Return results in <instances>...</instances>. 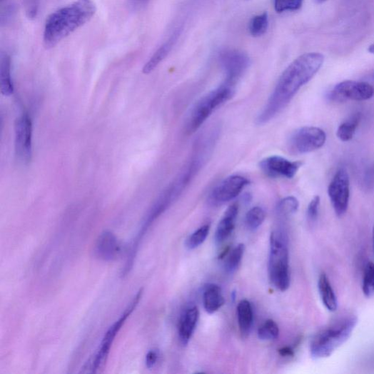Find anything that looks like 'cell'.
I'll return each instance as SVG.
<instances>
[{
	"mask_svg": "<svg viewBox=\"0 0 374 374\" xmlns=\"http://www.w3.org/2000/svg\"><path fill=\"white\" fill-rule=\"evenodd\" d=\"M199 319V310L196 306L186 309L178 325V335L181 344L186 345L191 340Z\"/></svg>",
	"mask_w": 374,
	"mask_h": 374,
	"instance_id": "cell-15",
	"label": "cell"
},
{
	"mask_svg": "<svg viewBox=\"0 0 374 374\" xmlns=\"http://www.w3.org/2000/svg\"><path fill=\"white\" fill-rule=\"evenodd\" d=\"M238 213V204H233L226 210L223 219L218 225L215 233V240L217 243H222L232 234L236 225V217Z\"/></svg>",
	"mask_w": 374,
	"mask_h": 374,
	"instance_id": "cell-16",
	"label": "cell"
},
{
	"mask_svg": "<svg viewBox=\"0 0 374 374\" xmlns=\"http://www.w3.org/2000/svg\"><path fill=\"white\" fill-rule=\"evenodd\" d=\"M96 11L94 0H76L51 14L44 27V46L47 49L54 48L89 22Z\"/></svg>",
	"mask_w": 374,
	"mask_h": 374,
	"instance_id": "cell-2",
	"label": "cell"
},
{
	"mask_svg": "<svg viewBox=\"0 0 374 374\" xmlns=\"http://www.w3.org/2000/svg\"><path fill=\"white\" fill-rule=\"evenodd\" d=\"M326 140L327 136L323 130L317 127H303L290 136L288 148L293 153H308L321 148Z\"/></svg>",
	"mask_w": 374,
	"mask_h": 374,
	"instance_id": "cell-7",
	"label": "cell"
},
{
	"mask_svg": "<svg viewBox=\"0 0 374 374\" xmlns=\"http://www.w3.org/2000/svg\"><path fill=\"white\" fill-rule=\"evenodd\" d=\"M360 120L361 114L357 113L350 119L340 124L336 133L338 139L343 142L351 141L356 133Z\"/></svg>",
	"mask_w": 374,
	"mask_h": 374,
	"instance_id": "cell-22",
	"label": "cell"
},
{
	"mask_svg": "<svg viewBox=\"0 0 374 374\" xmlns=\"http://www.w3.org/2000/svg\"><path fill=\"white\" fill-rule=\"evenodd\" d=\"M159 357L158 350H151L148 353L146 358V366L148 368H153L157 363Z\"/></svg>",
	"mask_w": 374,
	"mask_h": 374,
	"instance_id": "cell-34",
	"label": "cell"
},
{
	"mask_svg": "<svg viewBox=\"0 0 374 374\" xmlns=\"http://www.w3.org/2000/svg\"><path fill=\"white\" fill-rule=\"evenodd\" d=\"M302 166L300 162H292L279 156H271L260 163L261 171L271 178H293Z\"/></svg>",
	"mask_w": 374,
	"mask_h": 374,
	"instance_id": "cell-13",
	"label": "cell"
},
{
	"mask_svg": "<svg viewBox=\"0 0 374 374\" xmlns=\"http://www.w3.org/2000/svg\"><path fill=\"white\" fill-rule=\"evenodd\" d=\"M289 252L282 234L273 233L271 237L269 276L273 285L285 292L290 285Z\"/></svg>",
	"mask_w": 374,
	"mask_h": 374,
	"instance_id": "cell-5",
	"label": "cell"
},
{
	"mask_svg": "<svg viewBox=\"0 0 374 374\" xmlns=\"http://www.w3.org/2000/svg\"><path fill=\"white\" fill-rule=\"evenodd\" d=\"M299 207L298 199L293 196L287 197L280 201L277 206V213L279 216L288 217L295 213Z\"/></svg>",
	"mask_w": 374,
	"mask_h": 374,
	"instance_id": "cell-26",
	"label": "cell"
},
{
	"mask_svg": "<svg viewBox=\"0 0 374 374\" xmlns=\"http://www.w3.org/2000/svg\"><path fill=\"white\" fill-rule=\"evenodd\" d=\"M325 57L320 53H306L296 59L280 76L268 101L258 114L256 123L263 126L285 108L298 91L322 68Z\"/></svg>",
	"mask_w": 374,
	"mask_h": 374,
	"instance_id": "cell-1",
	"label": "cell"
},
{
	"mask_svg": "<svg viewBox=\"0 0 374 374\" xmlns=\"http://www.w3.org/2000/svg\"><path fill=\"white\" fill-rule=\"evenodd\" d=\"M372 242H373V251L374 254V226L373 228V233H372Z\"/></svg>",
	"mask_w": 374,
	"mask_h": 374,
	"instance_id": "cell-38",
	"label": "cell"
},
{
	"mask_svg": "<svg viewBox=\"0 0 374 374\" xmlns=\"http://www.w3.org/2000/svg\"><path fill=\"white\" fill-rule=\"evenodd\" d=\"M303 0H275L274 7L278 13L297 11L302 6Z\"/></svg>",
	"mask_w": 374,
	"mask_h": 374,
	"instance_id": "cell-30",
	"label": "cell"
},
{
	"mask_svg": "<svg viewBox=\"0 0 374 374\" xmlns=\"http://www.w3.org/2000/svg\"><path fill=\"white\" fill-rule=\"evenodd\" d=\"M210 231V226L206 225L200 228L186 241V247L195 249L200 246L206 239Z\"/></svg>",
	"mask_w": 374,
	"mask_h": 374,
	"instance_id": "cell-29",
	"label": "cell"
},
{
	"mask_svg": "<svg viewBox=\"0 0 374 374\" xmlns=\"http://www.w3.org/2000/svg\"><path fill=\"white\" fill-rule=\"evenodd\" d=\"M129 6L133 10H138L146 6L149 0H128Z\"/></svg>",
	"mask_w": 374,
	"mask_h": 374,
	"instance_id": "cell-35",
	"label": "cell"
},
{
	"mask_svg": "<svg viewBox=\"0 0 374 374\" xmlns=\"http://www.w3.org/2000/svg\"><path fill=\"white\" fill-rule=\"evenodd\" d=\"M225 304V298L219 286L208 285L203 293V305L209 314H213Z\"/></svg>",
	"mask_w": 374,
	"mask_h": 374,
	"instance_id": "cell-19",
	"label": "cell"
},
{
	"mask_svg": "<svg viewBox=\"0 0 374 374\" xmlns=\"http://www.w3.org/2000/svg\"><path fill=\"white\" fill-rule=\"evenodd\" d=\"M14 83L11 77V59L5 51L0 54V91L4 96L9 97L14 94Z\"/></svg>",
	"mask_w": 374,
	"mask_h": 374,
	"instance_id": "cell-17",
	"label": "cell"
},
{
	"mask_svg": "<svg viewBox=\"0 0 374 374\" xmlns=\"http://www.w3.org/2000/svg\"><path fill=\"white\" fill-rule=\"evenodd\" d=\"M318 289L321 300L325 308L333 313L338 308V300L328 277L321 273L318 280Z\"/></svg>",
	"mask_w": 374,
	"mask_h": 374,
	"instance_id": "cell-21",
	"label": "cell"
},
{
	"mask_svg": "<svg viewBox=\"0 0 374 374\" xmlns=\"http://www.w3.org/2000/svg\"><path fill=\"white\" fill-rule=\"evenodd\" d=\"M235 95V86L223 83L211 91L193 107L186 123V132L193 134L203 126L210 116L219 107L229 101Z\"/></svg>",
	"mask_w": 374,
	"mask_h": 374,
	"instance_id": "cell-4",
	"label": "cell"
},
{
	"mask_svg": "<svg viewBox=\"0 0 374 374\" xmlns=\"http://www.w3.org/2000/svg\"><path fill=\"white\" fill-rule=\"evenodd\" d=\"M221 61L226 76L225 83L233 86L241 78L249 66L248 56L238 50L223 52Z\"/></svg>",
	"mask_w": 374,
	"mask_h": 374,
	"instance_id": "cell-11",
	"label": "cell"
},
{
	"mask_svg": "<svg viewBox=\"0 0 374 374\" xmlns=\"http://www.w3.org/2000/svg\"><path fill=\"white\" fill-rule=\"evenodd\" d=\"M248 183V180L243 176H229L215 187L210 194L209 199L214 204L229 202L238 196Z\"/></svg>",
	"mask_w": 374,
	"mask_h": 374,
	"instance_id": "cell-12",
	"label": "cell"
},
{
	"mask_svg": "<svg viewBox=\"0 0 374 374\" xmlns=\"http://www.w3.org/2000/svg\"><path fill=\"white\" fill-rule=\"evenodd\" d=\"M363 292L367 297L374 296V263L369 262L365 267L363 278Z\"/></svg>",
	"mask_w": 374,
	"mask_h": 374,
	"instance_id": "cell-25",
	"label": "cell"
},
{
	"mask_svg": "<svg viewBox=\"0 0 374 374\" xmlns=\"http://www.w3.org/2000/svg\"><path fill=\"white\" fill-rule=\"evenodd\" d=\"M258 334L261 340H274L279 334L278 326L273 320H268L259 328Z\"/></svg>",
	"mask_w": 374,
	"mask_h": 374,
	"instance_id": "cell-28",
	"label": "cell"
},
{
	"mask_svg": "<svg viewBox=\"0 0 374 374\" xmlns=\"http://www.w3.org/2000/svg\"><path fill=\"white\" fill-rule=\"evenodd\" d=\"M268 26V16L267 13L255 16L249 23V32L253 37L263 36Z\"/></svg>",
	"mask_w": 374,
	"mask_h": 374,
	"instance_id": "cell-24",
	"label": "cell"
},
{
	"mask_svg": "<svg viewBox=\"0 0 374 374\" xmlns=\"http://www.w3.org/2000/svg\"><path fill=\"white\" fill-rule=\"evenodd\" d=\"M278 353L283 357H292L294 355V351L289 347H285L278 350Z\"/></svg>",
	"mask_w": 374,
	"mask_h": 374,
	"instance_id": "cell-36",
	"label": "cell"
},
{
	"mask_svg": "<svg viewBox=\"0 0 374 374\" xmlns=\"http://www.w3.org/2000/svg\"><path fill=\"white\" fill-rule=\"evenodd\" d=\"M15 151L18 160L27 165L33 157V123L27 113L18 118L15 126Z\"/></svg>",
	"mask_w": 374,
	"mask_h": 374,
	"instance_id": "cell-10",
	"label": "cell"
},
{
	"mask_svg": "<svg viewBox=\"0 0 374 374\" xmlns=\"http://www.w3.org/2000/svg\"><path fill=\"white\" fill-rule=\"evenodd\" d=\"M121 246L118 240L110 231H105L101 233L95 248L96 257L104 261H113L121 253Z\"/></svg>",
	"mask_w": 374,
	"mask_h": 374,
	"instance_id": "cell-14",
	"label": "cell"
},
{
	"mask_svg": "<svg viewBox=\"0 0 374 374\" xmlns=\"http://www.w3.org/2000/svg\"><path fill=\"white\" fill-rule=\"evenodd\" d=\"M368 51L370 53V54H374V44H373L372 45H370L368 48Z\"/></svg>",
	"mask_w": 374,
	"mask_h": 374,
	"instance_id": "cell-37",
	"label": "cell"
},
{
	"mask_svg": "<svg viewBox=\"0 0 374 374\" xmlns=\"http://www.w3.org/2000/svg\"><path fill=\"white\" fill-rule=\"evenodd\" d=\"M179 32L174 33L173 36L166 41L150 58L143 69L144 74H149L153 72L168 56L171 51L179 36Z\"/></svg>",
	"mask_w": 374,
	"mask_h": 374,
	"instance_id": "cell-18",
	"label": "cell"
},
{
	"mask_svg": "<svg viewBox=\"0 0 374 374\" xmlns=\"http://www.w3.org/2000/svg\"><path fill=\"white\" fill-rule=\"evenodd\" d=\"M373 79H374V71H373Z\"/></svg>",
	"mask_w": 374,
	"mask_h": 374,
	"instance_id": "cell-40",
	"label": "cell"
},
{
	"mask_svg": "<svg viewBox=\"0 0 374 374\" xmlns=\"http://www.w3.org/2000/svg\"><path fill=\"white\" fill-rule=\"evenodd\" d=\"M373 87L366 83L355 81H342L332 89L329 98L334 102L343 103L348 101H365L373 98Z\"/></svg>",
	"mask_w": 374,
	"mask_h": 374,
	"instance_id": "cell-9",
	"label": "cell"
},
{
	"mask_svg": "<svg viewBox=\"0 0 374 374\" xmlns=\"http://www.w3.org/2000/svg\"><path fill=\"white\" fill-rule=\"evenodd\" d=\"M328 196L338 216L347 212L350 197V181L348 171L339 169L335 174L328 186Z\"/></svg>",
	"mask_w": 374,
	"mask_h": 374,
	"instance_id": "cell-8",
	"label": "cell"
},
{
	"mask_svg": "<svg viewBox=\"0 0 374 374\" xmlns=\"http://www.w3.org/2000/svg\"><path fill=\"white\" fill-rule=\"evenodd\" d=\"M142 295L143 290H141L135 295L127 308L124 309L123 313L121 314L120 318L116 321H115V323L106 333L101 343V346L96 354L95 358H94L91 363L90 369L91 370V373L98 372V370L105 365L116 335L121 329L122 326L124 325V323H126L128 318H130V316L133 313V310L136 309L141 299Z\"/></svg>",
	"mask_w": 374,
	"mask_h": 374,
	"instance_id": "cell-6",
	"label": "cell"
},
{
	"mask_svg": "<svg viewBox=\"0 0 374 374\" xmlns=\"http://www.w3.org/2000/svg\"><path fill=\"white\" fill-rule=\"evenodd\" d=\"M245 251L243 243L238 244L230 252L226 261V269L228 272L233 273L240 264Z\"/></svg>",
	"mask_w": 374,
	"mask_h": 374,
	"instance_id": "cell-27",
	"label": "cell"
},
{
	"mask_svg": "<svg viewBox=\"0 0 374 374\" xmlns=\"http://www.w3.org/2000/svg\"><path fill=\"white\" fill-rule=\"evenodd\" d=\"M327 1V0H316V2L318 4H323L324 2Z\"/></svg>",
	"mask_w": 374,
	"mask_h": 374,
	"instance_id": "cell-39",
	"label": "cell"
},
{
	"mask_svg": "<svg viewBox=\"0 0 374 374\" xmlns=\"http://www.w3.org/2000/svg\"><path fill=\"white\" fill-rule=\"evenodd\" d=\"M237 315L241 333L246 337L251 332L253 322V310L251 302L241 300L238 305Z\"/></svg>",
	"mask_w": 374,
	"mask_h": 374,
	"instance_id": "cell-20",
	"label": "cell"
},
{
	"mask_svg": "<svg viewBox=\"0 0 374 374\" xmlns=\"http://www.w3.org/2000/svg\"><path fill=\"white\" fill-rule=\"evenodd\" d=\"M364 185L367 190L374 188V166L366 171L364 177Z\"/></svg>",
	"mask_w": 374,
	"mask_h": 374,
	"instance_id": "cell-33",
	"label": "cell"
},
{
	"mask_svg": "<svg viewBox=\"0 0 374 374\" xmlns=\"http://www.w3.org/2000/svg\"><path fill=\"white\" fill-rule=\"evenodd\" d=\"M26 13L29 19L36 18L39 9V0H24Z\"/></svg>",
	"mask_w": 374,
	"mask_h": 374,
	"instance_id": "cell-32",
	"label": "cell"
},
{
	"mask_svg": "<svg viewBox=\"0 0 374 374\" xmlns=\"http://www.w3.org/2000/svg\"><path fill=\"white\" fill-rule=\"evenodd\" d=\"M265 219V211L261 207L256 206L247 212L245 218L246 226L249 230L255 231L263 223Z\"/></svg>",
	"mask_w": 374,
	"mask_h": 374,
	"instance_id": "cell-23",
	"label": "cell"
},
{
	"mask_svg": "<svg viewBox=\"0 0 374 374\" xmlns=\"http://www.w3.org/2000/svg\"><path fill=\"white\" fill-rule=\"evenodd\" d=\"M358 321L357 317L350 316L318 332L310 342V353L311 357L315 359L330 357L348 340L358 324Z\"/></svg>",
	"mask_w": 374,
	"mask_h": 374,
	"instance_id": "cell-3",
	"label": "cell"
},
{
	"mask_svg": "<svg viewBox=\"0 0 374 374\" xmlns=\"http://www.w3.org/2000/svg\"><path fill=\"white\" fill-rule=\"evenodd\" d=\"M320 206V198L317 196L308 204L307 208V220L310 224H315L318 219Z\"/></svg>",
	"mask_w": 374,
	"mask_h": 374,
	"instance_id": "cell-31",
	"label": "cell"
}]
</instances>
